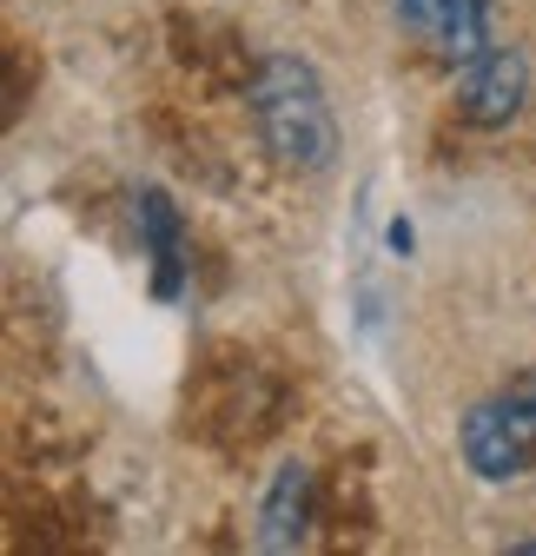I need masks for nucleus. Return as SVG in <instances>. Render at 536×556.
<instances>
[{
    "instance_id": "3",
    "label": "nucleus",
    "mask_w": 536,
    "mask_h": 556,
    "mask_svg": "<svg viewBox=\"0 0 536 556\" xmlns=\"http://www.w3.org/2000/svg\"><path fill=\"white\" fill-rule=\"evenodd\" d=\"M397 21L450 66H471L490 47V0H397Z\"/></svg>"
},
{
    "instance_id": "5",
    "label": "nucleus",
    "mask_w": 536,
    "mask_h": 556,
    "mask_svg": "<svg viewBox=\"0 0 536 556\" xmlns=\"http://www.w3.org/2000/svg\"><path fill=\"white\" fill-rule=\"evenodd\" d=\"M132 213H140V245L153 258V299H179L186 292V226H179V205L159 186H146Z\"/></svg>"
},
{
    "instance_id": "1",
    "label": "nucleus",
    "mask_w": 536,
    "mask_h": 556,
    "mask_svg": "<svg viewBox=\"0 0 536 556\" xmlns=\"http://www.w3.org/2000/svg\"><path fill=\"white\" fill-rule=\"evenodd\" d=\"M252 119L258 139L285 173H324L339 160V119H331L324 80L292 53H265L252 74Z\"/></svg>"
},
{
    "instance_id": "2",
    "label": "nucleus",
    "mask_w": 536,
    "mask_h": 556,
    "mask_svg": "<svg viewBox=\"0 0 536 556\" xmlns=\"http://www.w3.org/2000/svg\"><path fill=\"white\" fill-rule=\"evenodd\" d=\"M457 451L484 483H510L536 464V371L510 378L503 391L477 397L471 417L457 425Z\"/></svg>"
},
{
    "instance_id": "6",
    "label": "nucleus",
    "mask_w": 536,
    "mask_h": 556,
    "mask_svg": "<svg viewBox=\"0 0 536 556\" xmlns=\"http://www.w3.org/2000/svg\"><path fill=\"white\" fill-rule=\"evenodd\" d=\"M311 536V470L305 464H279L272 491L258 510V549H298Z\"/></svg>"
},
{
    "instance_id": "4",
    "label": "nucleus",
    "mask_w": 536,
    "mask_h": 556,
    "mask_svg": "<svg viewBox=\"0 0 536 556\" xmlns=\"http://www.w3.org/2000/svg\"><path fill=\"white\" fill-rule=\"evenodd\" d=\"M457 100H463V119H471V126H510L523 113V100H529V60L516 47L490 40L471 66H463Z\"/></svg>"
}]
</instances>
